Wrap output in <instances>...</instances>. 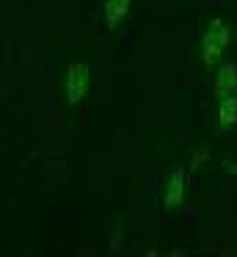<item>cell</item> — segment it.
Wrapping results in <instances>:
<instances>
[{
    "instance_id": "cell-4",
    "label": "cell",
    "mask_w": 237,
    "mask_h": 257,
    "mask_svg": "<svg viewBox=\"0 0 237 257\" xmlns=\"http://www.w3.org/2000/svg\"><path fill=\"white\" fill-rule=\"evenodd\" d=\"M212 94H215V100H223V97H229V94H237V64L234 61H223L220 67H215Z\"/></svg>"
},
{
    "instance_id": "cell-7",
    "label": "cell",
    "mask_w": 237,
    "mask_h": 257,
    "mask_svg": "<svg viewBox=\"0 0 237 257\" xmlns=\"http://www.w3.org/2000/svg\"><path fill=\"white\" fill-rule=\"evenodd\" d=\"M204 158H207V152H196V155H193V163H190V169H196L198 163L204 161Z\"/></svg>"
},
{
    "instance_id": "cell-2",
    "label": "cell",
    "mask_w": 237,
    "mask_h": 257,
    "mask_svg": "<svg viewBox=\"0 0 237 257\" xmlns=\"http://www.w3.org/2000/svg\"><path fill=\"white\" fill-rule=\"evenodd\" d=\"M88 86H91V69H88V64H83V61L69 64V69H66V102L77 108L86 100Z\"/></svg>"
},
{
    "instance_id": "cell-1",
    "label": "cell",
    "mask_w": 237,
    "mask_h": 257,
    "mask_svg": "<svg viewBox=\"0 0 237 257\" xmlns=\"http://www.w3.org/2000/svg\"><path fill=\"white\" fill-rule=\"evenodd\" d=\"M229 42H231V28L229 25H226L220 17L209 20V25L201 34V42H198V58H201L204 69L220 67L226 50H229Z\"/></svg>"
},
{
    "instance_id": "cell-3",
    "label": "cell",
    "mask_w": 237,
    "mask_h": 257,
    "mask_svg": "<svg viewBox=\"0 0 237 257\" xmlns=\"http://www.w3.org/2000/svg\"><path fill=\"white\" fill-rule=\"evenodd\" d=\"M187 196V177H185V169L174 166L168 174V180L163 183V196H160V205L163 210H176V207L185 202Z\"/></svg>"
},
{
    "instance_id": "cell-6",
    "label": "cell",
    "mask_w": 237,
    "mask_h": 257,
    "mask_svg": "<svg viewBox=\"0 0 237 257\" xmlns=\"http://www.w3.org/2000/svg\"><path fill=\"white\" fill-rule=\"evenodd\" d=\"M215 119H218V130H231L237 124V94H229L223 100H218V111H215Z\"/></svg>"
},
{
    "instance_id": "cell-5",
    "label": "cell",
    "mask_w": 237,
    "mask_h": 257,
    "mask_svg": "<svg viewBox=\"0 0 237 257\" xmlns=\"http://www.w3.org/2000/svg\"><path fill=\"white\" fill-rule=\"evenodd\" d=\"M132 0H105L102 3V23L108 31H116L130 14Z\"/></svg>"
}]
</instances>
